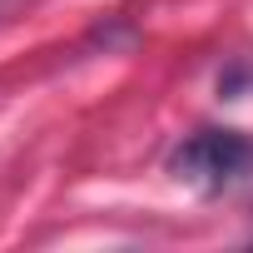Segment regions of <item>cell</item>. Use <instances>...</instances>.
<instances>
[{
	"label": "cell",
	"instance_id": "cell-1",
	"mask_svg": "<svg viewBox=\"0 0 253 253\" xmlns=\"http://www.w3.org/2000/svg\"><path fill=\"white\" fill-rule=\"evenodd\" d=\"M169 169H174L179 184H189L199 194H218L253 169V144L233 129H199L174 149Z\"/></svg>",
	"mask_w": 253,
	"mask_h": 253
}]
</instances>
